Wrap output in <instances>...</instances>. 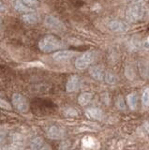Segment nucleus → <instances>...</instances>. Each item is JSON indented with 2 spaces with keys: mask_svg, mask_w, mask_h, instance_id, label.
I'll return each mask as SVG.
<instances>
[{
  "mask_svg": "<svg viewBox=\"0 0 149 150\" xmlns=\"http://www.w3.org/2000/svg\"><path fill=\"white\" fill-rule=\"evenodd\" d=\"M62 47V41L53 35H47L39 41V48L44 53H51Z\"/></svg>",
  "mask_w": 149,
  "mask_h": 150,
  "instance_id": "nucleus-1",
  "label": "nucleus"
},
{
  "mask_svg": "<svg viewBox=\"0 0 149 150\" xmlns=\"http://www.w3.org/2000/svg\"><path fill=\"white\" fill-rule=\"evenodd\" d=\"M144 4L143 0H137L129 5L127 11V18L130 22H137L143 17Z\"/></svg>",
  "mask_w": 149,
  "mask_h": 150,
  "instance_id": "nucleus-2",
  "label": "nucleus"
},
{
  "mask_svg": "<svg viewBox=\"0 0 149 150\" xmlns=\"http://www.w3.org/2000/svg\"><path fill=\"white\" fill-rule=\"evenodd\" d=\"M95 57H96V53L94 51L85 52V54H83L81 56H79L76 59L75 67L78 69H85L93 63V61L95 60Z\"/></svg>",
  "mask_w": 149,
  "mask_h": 150,
  "instance_id": "nucleus-3",
  "label": "nucleus"
},
{
  "mask_svg": "<svg viewBox=\"0 0 149 150\" xmlns=\"http://www.w3.org/2000/svg\"><path fill=\"white\" fill-rule=\"evenodd\" d=\"M11 101L15 109H17L21 112H26L29 109L28 101H27V100L24 96L19 93L13 94L11 98Z\"/></svg>",
  "mask_w": 149,
  "mask_h": 150,
  "instance_id": "nucleus-4",
  "label": "nucleus"
},
{
  "mask_svg": "<svg viewBox=\"0 0 149 150\" xmlns=\"http://www.w3.org/2000/svg\"><path fill=\"white\" fill-rule=\"evenodd\" d=\"M81 84V79L77 75H72L68 78L67 84H66V90L68 92H74L79 89Z\"/></svg>",
  "mask_w": 149,
  "mask_h": 150,
  "instance_id": "nucleus-5",
  "label": "nucleus"
},
{
  "mask_svg": "<svg viewBox=\"0 0 149 150\" xmlns=\"http://www.w3.org/2000/svg\"><path fill=\"white\" fill-rule=\"evenodd\" d=\"M47 136L52 140H59L64 136L63 129L55 125L50 126L47 129Z\"/></svg>",
  "mask_w": 149,
  "mask_h": 150,
  "instance_id": "nucleus-6",
  "label": "nucleus"
},
{
  "mask_svg": "<svg viewBox=\"0 0 149 150\" xmlns=\"http://www.w3.org/2000/svg\"><path fill=\"white\" fill-rule=\"evenodd\" d=\"M45 25H47L48 27L50 28H53V29H56V30H60L62 29L64 27L62 22L59 20L58 18L54 17V16H52V15H49L45 18Z\"/></svg>",
  "mask_w": 149,
  "mask_h": 150,
  "instance_id": "nucleus-7",
  "label": "nucleus"
},
{
  "mask_svg": "<svg viewBox=\"0 0 149 150\" xmlns=\"http://www.w3.org/2000/svg\"><path fill=\"white\" fill-rule=\"evenodd\" d=\"M109 28L111 31L113 32H125L128 30V25H126L124 22H121V21H117V20H114V21H111L109 23Z\"/></svg>",
  "mask_w": 149,
  "mask_h": 150,
  "instance_id": "nucleus-8",
  "label": "nucleus"
},
{
  "mask_svg": "<svg viewBox=\"0 0 149 150\" xmlns=\"http://www.w3.org/2000/svg\"><path fill=\"white\" fill-rule=\"evenodd\" d=\"M73 54L74 53L71 51H58L53 54V58L55 61H58V62H63V61L71 59Z\"/></svg>",
  "mask_w": 149,
  "mask_h": 150,
  "instance_id": "nucleus-9",
  "label": "nucleus"
},
{
  "mask_svg": "<svg viewBox=\"0 0 149 150\" xmlns=\"http://www.w3.org/2000/svg\"><path fill=\"white\" fill-rule=\"evenodd\" d=\"M89 73L93 78L95 80H97V81H101V80L104 79L105 72L103 70V68L100 67V66H92L89 69Z\"/></svg>",
  "mask_w": 149,
  "mask_h": 150,
  "instance_id": "nucleus-10",
  "label": "nucleus"
},
{
  "mask_svg": "<svg viewBox=\"0 0 149 150\" xmlns=\"http://www.w3.org/2000/svg\"><path fill=\"white\" fill-rule=\"evenodd\" d=\"M85 112L89 118L96 119V120H100L102 118V116H103V112H102V111L100 109V108H96V107L88 108Z\"/></svg>",
  "mask_w": 149,
  "mask_h": 150,
  "instance_id": "nucleus-11",
  "label": "nucleus"
},
{
  "mask_svg": "<svg viewBox=\"0 0 149 150\" xmlns=\"http://www.w3.org/2000/svg\"><path fill=\"white\" fill-rule=\"evenodd\" d=\"M13 7H14L16 11H19L20 13H28L32 11V8L27 7L22 0H15L14 4H13Z\"/></svg>",
  "mask_w": 149,
  "mask_h": 150,
  "instance_id": "nucleus-12",
  "label": "nucleus"
},
{
  "mask_svg": "<svg viewBox=\"0 0 149 150\" xmlns=\"http://www.w3.org/2000/svg\"><path fill=\"white\" fill-rule=\"evenodd\" d=\"M22 20L24 21L26 23H29V25H33V23H38L40 18L39 16L37 15L36 13L32 12V13H25V14H23L22 15Z\"/></svg>",
  "mask_w": 149,
  "mask_h": 150,
  "instance_id": "nucleus-13",
  "label": "nucleus"
},
{
  "mask_svg": "<svg viewBox=\"0 0 149 150\" xmlns=\"http://www.w3.org/2000/svg\"><path fill=\"white\" fill-rule=\"evenodd\" d=\"M128 105L131 110H136L138 103V96L136 93H130L127 97Z\"/></svg>",
  "mask_w": 149,
  "mask_h": 150,
  "instance_id": "nucleus-14",
  "label": "nucleus"
},
{
  "mask_svg": "<svg viewBox=\"0 0 149 150\" xmlns=\"http://www.w3.org/2000/svg\"><path fill=\"white\" fill-rule=\"evenodd\" d=\"M104 81L109 84H115L118 82V77L114 72L107 70L104 74Z\"/></svg>",
  "mask_w": 149,
  "mask_h": 150,
  "instance_id": "nucleus-15",
  "label": "nucleus"
},
{
  "mask_svg": "<svg viewBox=\"0 0 149 150\" xmlns=\"http://www.w3.org/2000/svg\"><path fill=\"white\" fill-rule=\"evenodd\" d=\"M92 94L89 92H83L82 93L80 96L78 98V101L80 103V105L82 106H86L88 103H89L92 100Z\"/></svg>",
  "mask_w": 149,
  "mask_h": 150,
  "instance_id": "nucleus-16",
  "label": "nucleus"
},
{
  "mask_svg": "<svg viewBox=\"0 0 149 150\" xmlns=\"http://www.w3.org/2000/svg\"><path fill=\"white\" fill-rule=\"evenodd\" d=\"M44 145V140L41 137H35L31 140L30 142V148L31 150H39Z\"/></svg>",
  "mask_w": 149,
  "mask_h": 150,
  "instance_id": "nucleus-17",
  "label": "nucleus"
},
{
  "mask_svg": "<svg viewBox=\"0 0 149 150\" xmlns=\"http://www.w3.org/2000/svg\"><path fill=\"white\" fill-rule=\"evenodd\" d=\"M142 102L143 106H145V107L149 106V88H146L145 90L143 92Z\"/></svg>",
  "mask_w": 149,
  "mask_h": 150,
  "instance_id": "nucleus-18",
  "label": "nucleus"
},
{
  "mask_svg": "<svg viewBox=\"0 0 149 150\" xmlns=\"http://www.w3.org/2000/svg\"><path fill=\"white\" fill-rule=\"evenodd\" d=\"M22 1L30 8H35L39 6V0H22Z\"/></svg>",
  "mask_w": 149,
  "mask_h": 150,
  "instance_id": "nucleus-19",
  "label": "nucleus"
},
{
  "mask_svg": "<svg viewBox=\"0 0 149 150\" xmlns=\"http://www.w3.org/2000/svg\"><path fill=\"white\" fill-rule=\"evenodd\" d=\"M116 106L119 110H125L126 109V104L124 101V98L122 97H118L116 100Z\"/></svg>",
  "mask_w": 149,
  "mask_h": 150,
  "instance_id": "nucleus-20",
  "label": "nucleus"
},
{
  "mask_svg": "<svg viewBox=\"0 0 149 150\" xmlns=\"http://www.w3.org/2000/svg\"><path fill=\"white\" fill-rule=\"evenodd\" d=\"M0 108H2V109H4V110L11 111V105L8 101H6L5 100L0 98Z\"/></svg>",
  "mask_w": 149,
  "mask_h": 150,
  "instance_id": "nucleus-21",
  "label": "nucleus"
},
{
  "mask_svg": "<svg viewBox=\"0 0 149 150\" xmlns=\"http://www.w3.org/2000/svg\"><path fill=\"white\" fill-rule=\"evenodd\" d=\"M8 150H21V144L19 142L17 141H14L8 147Z\"/></svg>",
  "mask_w": 149,
  "mask_h": 150,
  "instance_id": "nucleus-22",
  "label": "nucleus"
},
{
  "mask_svg": "<svg viewBox=\"0 0 149 150\" xmlns=\"http://www.w3.org/2000/svg\"><path fill=\"white\" fill-rule=\"evenodd\" d=\"M5 138H6V134L3 131H0V144H2L4 142Z\"/></svg>",
  "mask_w": 149,
  "mask_h": 150,
  "instance_id": "nucleus-23",
  "label": "nucleus"
},
{
  "mask_svg": "<svg viewBox=\"0 0 149 150\" xmlns=\"http://www.w3.org/2000/svg\"><path fill=\"white\" fill-rule=\"evenodd\" d=\"M39 150H52V148H51L49 145H43V146L40 148Z\"/></svg>",
  "mask_w": 149,
  "mask_h": 150,
  "instance_id": "nucleus-24",
  "label": "nucleus"
},
{
  "mask_svg": "<svg viewBox=\"0 0 149 150\" xmlns=\"http://www.w3.org/2000/svg\"><path fill=\"white\" fill-rule=\"evenodd\" d=\"M6 9V7H5V5H4L3 3L0 2V11H4Z\"/></svg>",
  "mask_w": 149,
  "mask_h": 150,
  "instance_id": "nucleus-25",
  "label": "nucleus"
},
{
  "mask_svg": "<svg viewBox=\"0 0 149 150\" xmlns=\"http://www.w3.org/2000/svg\"><path fill=\"white\" fill-rule=\"evenodd\" d=\"M144 129H145L149 132V122H146V123L144 124Z\"/></svg>",
  "mask_w": 149,
  "mask_h": 150,
  "instance_id": "nucleus-26",
  "label": "nucleus"
},
{
  "mask_svg": "<svg viewBox=\"0 0 149 150\" xmlns=\"http://www.w3.org/2000/svg\"><path fill=\"white\" fill-rule=\"evenodd\" d=\"M1 23H2V20H1V18H0V25H1Z\"/></svg>",
  "mask_w": 149,
  "mask_h": 150,
  "instance_id": "nucleus-27",
  "label": "nucleus"
},
{
  "mask_svg": "<svg viewBox=\"0 0 149 150\" xmlns=\"http://www.w3.org/2000/svg\"><path fill=\"white\" fill-rule=\"evenodd\" d=\"M148 42H149V38H148Z\"/></svg>",
  "mask_w": 149,
  "mask_h": 150,
  "instance_id": "nucleus-28",
  "label": "nucleus"
}]
</instances>
